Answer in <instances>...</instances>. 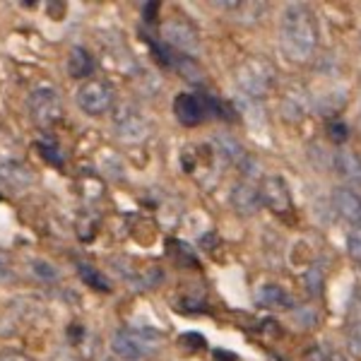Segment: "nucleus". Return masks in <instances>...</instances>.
I'll use <instances>...</instances> for the list:
<instances>
[{
  "label": "nucleus",
  "instance_id": "nucleus-1",
  "mask_svg": "<svg viewBox=\"0 0 361 361\" xmlns=\"http://www.w3.org/2000/svg\"><path fill=\"white\" fill-rule=\"evenodd\" d=\"M282 51L292 61H306L316 51V20L304 3H289L282 15Z\"/></svg>",
  "mask_w": 361,
  "mask_h": 361
},
{
  "label": "nucleus",
  "instance_id": "nucleus-2",
  "mask_svg": "<svg viewBox=\"0 0 361 361\" xmlns=\"http://www.w3.org/2000/svg\"><path fill=\"white\" fill-rule=\"evenodd\" d=\"M236 85L250 99H265L277 85V70L265 56H250L236 68Z\"/></svg>",
  "mask_w": 361,
  "mask_h": 361
},
{
  "label": "nucleus",
  "instance_id": "nucleus-3",
  "mask_svg": "<svg viewBox=\"0 0 361 361\" xmlns=\"http://www.w3.org/2000/svg\"><path fill=\"white\" fill-rule=\"evenodd\" d=\"M173 114H176L178 123L185 128H195L202 121H207L209 116L224 114V104L219 99L209 94H178L173 99Z\"/></svg>",
  "mask_w": 361,
  "mask_h": 361
},
{
  "label": "nucleus",
  "instance_id": "nucleus-4",
  "mask_svg": "<svg viewBox=\"0 0 361 361\" xmlns=\"http://www.w3.org/2000/svg\"><path fill=\"white\" fill-rule=\"evenodd\" d=\"M157 347H159V335L147 330H116L111 337L114 354L126 361L147 359Z\"/></svg>",
  "mask_w": 361,
  "mask_h": 361
},
{
  "label": "nucleus",
  "instance_id": "nucleus-5",
  "mask_svg": "<svg viewBox=\"0 0 361 361\" xmlns=\"http://www.w3.org/2000/svg\"><path fill=\"white\" fill-rule=\"evenodd\" d=\"M29 116H32L34 126L42 128H54L58 121L63 118V99L54 90V87H37L27 99Z\"/></svg>",
  "mask_w": 361,
  "mask_h": 361
},
{
  "label": "nucleus",
  "instance_id": "nucleus-6",
  "mask_svg": "<svg viewBox=\"0 0 361 361\" xmlns=\"http://www.w3.org/2000/svg\"><path fill=\"white\" fill-rule=\"evenodd\" d=\"M78 106L87 116H104L114 106V87L104 80H90L78 90Z\"/></svg>",
  "mask_w": 361,
  "mask_h": 361
},
{
  "label": "nucleus",
  "instance_id": "nucleus-7",
  "mask_svg": "<svg viewBox=\"0 0 361 361\" xmlns=\"http://www.w3.org/2000/svg\"><path fill=\"white\" fill-rule=\"evenodd\" d=\"M161 34H164V42L169 44V49L178 51L180 56H190V54H195V51L200 49V39H197L195 29L190 27L188 22L178 20V17L164 22Z\"/></svg>",
  "mask_w": 361,
  "mask_h": 361
},
{
  "label": "nucleus",
  "instance_id": "nucleus-8",
  "mask_svg": "<svg viewBox=\"0 0 361 361\" xmlns=\"http://www.w3.org/2000/svg\"><path fill=\"white\" fill-rule=\"evenodd\" d=\"M260 200L267 205L275 214H287L292 209V195L284 183V178L279 176H267L260 183Z\"/></svg>",
  "mask_w": 361,
  "mask_h": 361
},
{
  "label": "nucleus",
  "instance_id": "nucleus-9",
  "mask_svg": "<svg viewBox=\"0 0 361 361\" xmlns=\"http://www.w3.org/2000/svg\"><path fill=\"white\" fill-rule=\"evenodd\" d=\"M147 133H149L147 121L140 114L130 111V109L116 118V135L126 140V142H140L142 137H147Z\"/></svg>",
  "mask_w": 361,
  "mask_h": 361
},
{
  "label": "nucleus",
  "instance_id": "nucleus-10",
  "mask_svg": "<svg viewBox=\"0 0 361 361\" xmlns=\"http://www.w3.org/2000/svg\"><path fill=\"white\" fill-rule=\"evenodd\" d=\"M333 207L347 219V222H352L354 226H361V195L354 193L352 188H335Z\"/></svg>",
  "mask_w": 361,
  "mask_h": 361
},
{
  "label": "nucleus",
  "instance_id": "nucleus-11",
  "mask_svg": "<svg viewBox=\"0 0 361 361\" xmlns=\"http://www.w3.org/2000/svg\"><path fill=\"white\" fill-rule=\"evenodd\" d=\"M231 205H234V209L238 214H246V217H250V214H255L260 209V205H263V200H260V190L250 183L234 185V190H231Z\"/></svg>",
  "mask_w": 361,
  "mask_h": 361
},
{
  "label": "nucleus",
  "instance_id": "nucleus-12",
  "mask_svg": "<svg viewBox=\"0 0 361 361\" xmlns=\"http://www.w3.org/2000/svg\"><path fill=\"white\" fill-rule=\"evenodd\" d=\"M94 73V58L85 46H73L68 56V75L75 80H85Z\"/></svg>",
  "mask_w": 361,
  "mask_h": 361
},
{
  "label": "nucleus",
  "instance_id": "nucleus-13",
  "mask_svg": "<svg viewBox=\"0 0 361 361\" xmlns=\"http://www.w3.org/2000/svg\"><path fill=\"white\" fill-rule=\"evenodd\" d=\"M335 169L347 180H352V183L361 185V154L352 152V149L340 147L335 152Z\"/></svg>",
  "mask_w": 361,
  "mask_h": 361
},
{
  "label": "nucleus",
  "instance_id": "nucleus-14",
  "mask_svg": "<svg viewBox=\"0 0 361 361\" xmlns=\"http://www.w3.org/2000/svg\"><path fill=\"white\" fill-rule=\"evenodd\" d=\"M255 304L263 308H289L292 306V299L277 284H263V287L255 292Z\"/></svg>",
  "mask_w": 361,
  "mask_h": 361
},
{
  "label": "nucleus",
  "instance_id": "nucleus-15",
  "mask_svg": "<svg viewBox=\"0 0 361 361\" xmlns=\"http://www.w3.org/2000/svg\"><path fill=\"white\" fill-rule=\"evenodd\" d=\"M306 106H308V102H306L304 92L292 90L282 102V114L287 116L289 121H296V118H301V116L306 114Z\"/></svg>",
  "mask_w": 361,
  "mask_h": 361
},
{
  "label": "nucleus",
  "instance_id": "nucleus-16",
  "mask_svg": "<svg viewBox=\"0 0 361 361\" xmlns=\"http://www.w3.org/2000/svg\"><path fill=\"white\" fill-rule=\"evenodd\" d=\"M78 272H80V277L85 279V284H90L92 289H97V292H111V284L106 282V277H104L97 267L87 265V263H78Z\"/></svg>",
  "mask_w": 361,
  "mask_h": 361
},
{
  "label": "nucleus",
  "instance_id": "nucleus-17",
  "mask_svg": "<svg viewBox=\"0 0 361 361\" xmlns=\"http://www.w3.org/2000/svg\"><path fill=\"white\" fill-rule=\"evenodd\" d=\"M217 149H219V154H222L224 159H229V161H241L243 159L241 142H238L236 137L226 135V133H219V135H217Z\"/></svg>",
  "mask_w": 361,
  "mask_h": 361
},
{
  "label": "nucleus",
  "instance_id": "nucleus-18",
  "mask_svg": "<svg viewBox=\"0 0 361 361\" xmlns=\"http://www.w3.org/2000/svg\"><path fill=\"white\" fill-rule=\"evenodd\" d=\"M32 275L37 277V279H42V282H49V284H54L61 279V272H58V267L56 265H51L49 260H32Z\"/></svg>",
  "mask_w": 361,
  "mask_h": 361
},
{
  "label": "nucleus",
  "instance_id": "nucleus-19",
  "mask_svg": "<svg viewBox=\"0 0 361 361\" xmlns=\"http://www.w3.org/2000/svg\"><path fill=\"white\" fill-rule=\"evenodd\" d=\"M39 152H42V157L49 161V164H54V166L63 164V154L54 140H42V142H39Z\"/></svg>",
  "mask_w": 361,
  "mask_h": 361
},
{
  "label": "nucleus",
  "instance_id": "nucleus-20",
  "mask_svg": "<svg viewBox=\"0 0 361 361\" xmlns=\"http://www.w3.org/2000/svg\"><path fill=\"white\" fill-rule=\"evenodd\" d=\"M347 345L352 357H361V320L349 325V333H347Z\"/></svg>",
  "mask_w": 361,
  "mask_h": 361
},
{
  "label": "nucleus",
  "instance_id": "nucleus-21",
  "mask_svg": "<svg viewBox=\"0 0 361 361\" xmlns=\"http://www.w3.org/2000/svg\"><path fill=\"white\" fill-rule=\"evenodd\" d=\"M304 279H306L308 294H320V289H323V270L320 267H311Z\"/></svg>",
  "mask_w": 361,
  "mask_h": 361
},
{
  "label": "nucleus",
  "instance_id": "nucleus-22",
  "mask_svg": "<svg viewBox=\"0 0 361 361\" xmlns=\"http://www.w3.org/2000/svg\"><path fill=\"white\" fill-rule=\"evenodd\" d=\"M328 135L333 140L335 145H345L347 137H349V130L345 123H340V121H333V123L328 126Z\"/></svg>",
  "mask_w": 361,
  "mask_h": 361
},
{
  "label": "nucleus",
  "instance_id": "nucleus-23",
  "mask_svg": "<svg viewBox=\"0 0 361 361\" xmlns=\"http://www.w3.org/2000/svg\"><path fill=\"white\" fill-rule=\"evenodd\" d=\"M347 248H349V255H352L354 260H359V263H361V226H357V229H354L352 234H349Z\"/></svg>",
  "mask_w": 361,
  "mask_h": 361
},
{
  "label": "nucleus",
  "instance_id": "nucleus-24",
  "mask_svg": "<svg viewBox=\"0 0 361 361\" xmlns=\"http://www.w3.org/2000/svg\"><path fill=\"white\" fill-rule=\"evenodd\" d=\"M0 361H32L25 352H17V349H3L0 352Z\"/></svg>",
  "mask_w": 361,
  "mask_h": 361
},
{
  "label": "nucleus",
  "instance_id": "nucleus-25",
  "mask_svg": "<svg viewBox=\"0 0 361 361\" xmlns=\"http://www.w3.org/2000/svg\"><path fill=\"white\" fill-rule=\"evenodd\" d=\"M13 267H10V260L5 255H0V282H10L13 279Z\"/></svg>",
  "mask_w": 361,
  "mask_h": 361
},
{
  "label": "nucleus",
  "instance_id": "nucleus-26",
  "mask_svg": "<svg viewBox=\"0 0 361 361\" xmlns=\"http://www.w3.org/2000/svg\"><path fill=\"white\" fill-rule=\"evenodd\" d=\"M157 8H159V3H147V5H145V17H147V20H152Z\"/></svg>",
  "mask_w": 361,
  "mask_h": 361
}]
</instances>
